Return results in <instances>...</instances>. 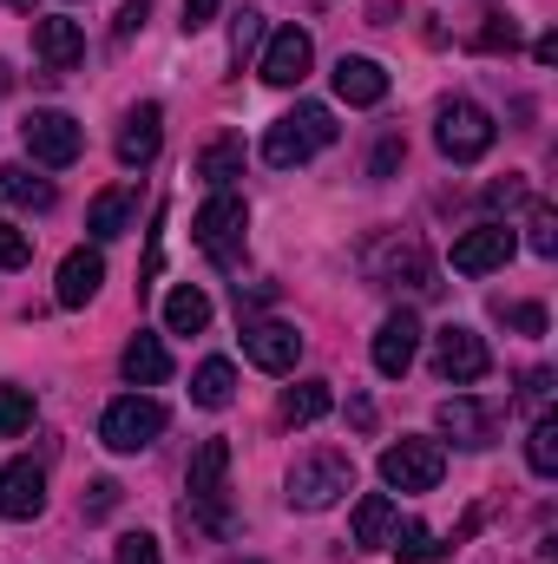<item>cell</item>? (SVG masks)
Returning a JSON list of instances; mask_svg holds the SVG:
<instances>
[{"label":"cell","mask_w":558,"mask_h":564,"mask_svg":"<svg viewBox=\"0 0 558 564\" xmlns=\"http://www.w3.org/2000/svg\"><path fill=\"white\" fill-rule=\"evenodd\" d=\"M329 144H335V112L315 106V99H302V106H289L277 126L264 132V164L296 171V164H309V158L329 151Z\"/></svg>","instance_id":"cell-1"},{"label":"cell","mask_w":558,"mask_h":564,"mask_svg":"<svg viewBox=\"0 0 558 564\" xmlns=\"http://www.w3.org/2000/svg\"><path fill=\"white\" fill-rule=\"evenodd\" d=\"M362 276L375 289H433V263L415 230H382L362 243Z\"/></svg>","instance_id":"cell-2"},{"label":"cell","mask_w":558,"mask_h":564,"mask_svg":"<svg viewBox=\"0 0 558 564\" xmlns=\"http://www.w3.org/2000/svg\"><path fill=\"white\" fill-rule=\"evenodd\" d=\"M348 492H355V459L335 453V446H315V453H302V459L289 466V506H296V512H329V506H342Z\"/></svg>","instance_id":"cell-3"},{"label":"cell","mask_w":558,"mask_h":564,"mask_svg":"<svg viewBox=\"0 0 558 564\" xmlns=\"http://www.w3.org/2000/svg\"><path fill=\"white\" fill-rule=\"evenodd\" d=\"M244 230H250V204H244L237 191H211V204H204L197 224H191L197 250H204L217 270H230V263L244 257Z\"/></svg>","instance_id":"cell-4"},{"label":"cell","mask_w":558,"mask_h":564,"mask_svg":"<svg viewBox=\"0 0 558 564\" xmlns=\"http://www.w3.org/2000/svg\"><path fill=\"white\" fill-rule=\"evenodd\" d=\"M433 139H440V151H447L453 164H480V158L493 151V139H500V126H493L486 106H473V99H447Z\"/></svg>","instance_id":"cell-5"},{"label":"cell","mask_w":558,"mask_h":564,"mask_svg":"<svg viewBox=\"0 0 558 564\" xmlns=\"http://www.w3.org/2000/svg\"><path fill=\"white\" fill-rule=\"evenodd\" d=\"M164 401H151V394H126V401H112L106 408V421H99V440L112 446V453H144L158 433H164Z\"/></svg>","instance_id":"cell-6"},{"label":"cell","mask_w":558,"mask_h":564,"mask_svg":"<svg viewBox=\"0 0 558 564\" xmlns=\"http://www.w3.org/2000/svg\"><path fill=\"white\" fill-rule=\"evenodd\" d=\"M440 473H447V453H440V440H395L388 453H382V479L395 486V492H433L440 486Z\"/></svg>","instance_id":"cell-7"},{"label":"cell","mask_w":558,"mask_h":564,"mask_svg":"<svg viewBox=\"0 0 558 564\" xmlns=\"http://www.w3.org/2000/svg\"><path fill=\"white\" fill-rule=\"evenodd\" d=\"M486 368H493V355H486V341H480L473 328L447 322V328L433 335V375H440V381L473 388V381H486Z\"/></svg>","instance_id":"cell-8"},{"label":"cell","mask_w":558,"mask_h":564,"mask_svg":"<svg viewBox=\"0 0 558 564\" xmlns=\"http://www.w3.org/2000/svg\"><path fill=\"white\" fill-rule=\"evenodd\" d=\"M20 139H26V158H33V164H46V171H66V164L86 151V132H79L66 112H26Z\"/></svg>","instance_id":"cell-9"},{"label":"cell","mask_w":558,"mask_h":564,"mask_svg":"<svg viewBox=\"0 0 558 564\" xmlns=\"http://www.w3.org/2000/svg\"><path fill=\"white\" fill-rule=\"evenodd\" d=\"M500 421H506V401H473V394L440 401V433L453 446H493L500 440Z\"/></svg>","instance_id":"cell-10"},{"label":"cell","mask_w":558,"mask_h":564,"mask_svg":"<svg viewBox=\"0 0 558 564\" xmlns=\"http://www.w3.org/2000/svg\"><path fill=\"white\" fill-rule=\"evenodd\" d=\"M513 250H519L513 224H473V230L453 243V270H460V276H493V270L513 263Z\"/></svg>","instance_id":"cell-11"},{"label":"cell","mask_w":558,"mask_h":564,"mask_svg":"<svg viewBox=\"0 0 558 564\" xmlns=\"http://www.w3.org/2000/svg\"><path fill=\"white\" fill-rule=\"evenodd\" d=\"M415 355H420V315L415 308H395V315L375 328V368H382L388 381H401V375L415 368Z\"/></svg>","instance_id":"cell-12"},{"label":"cell","mask_w":558,"mask_h":564,"mask_svg":"<svg viewBox=\"0 0 558 564\" xmlns=\"http://www.w3.org/2000/svg\"><path fill=\"white\" fill-rule=\"evenodd\" d=\"M309 66H315V40H309L302 26H277L270 46H264V79H270V86H302Z\"/></svg>","instance_id":"cell-13"},{"label":"cell","mask_w":558,"mask_h":564,"mask_svg":"<svg viewBox=\"0 0 558 564\" xmlns=\"http://www.w3.org/2000/svg\"><path fill=\"white\" fill-rule=\"evenodd\" d=\"M33 53H40V66H46V73H73V66H79V53H86L79 20H66V13H40V20H33Z\"/></svg>","instance_id":"cell-14"},{"label":"cell","mask_w":558,"mask_h":564,"mask_svg":"<svg viewBox=\"0 0 558 564\" xmlns=\"http://www.w3.org/2000/svg\"><path fill=\"white\" fill-rule=\"evenodd\" d=\"M244 355L264 368V375H289L296 355H302V335L289 322H244Z\"/></svg>","instance_id":"cell-15"},{"label":"cell","mask_w":558,"mask_h":564,"mask_svg":"<svg viewBox=\"0 0 558 564\" xmlns=\"http://www.w3.org/2000/svg\"><path fill=\"white\" fill-rule=\"evenodd\" d=\"M158 144H164V106L144 99V106L126 112V126H119V164H126V171H144V164L158 158Z\"/></svg>","instance_id":"cell-16"},{"label":"cell","mask_w":558,"mask_h":564,"mask_svg":"<svg viewBox=\"0 0 558 564\" xmlns=\"http://www.w3.org/2000/svg\"><path fill=\"white\" fill-rule=\"evenodd\" d=\"M40 506H46V473L33 459L0 466V519H40Z\"/></svg>","instance_id":"cell-17"},{"label":"cell","mask_w":558,"mask_h":564,"mask_svg":"<svg viewBox=\"0 0 558 564\" xmlns=\"http://www.w3.org/2000/svg\"><path fill=\"white\" fill-rule=\"evenodd\" d=\"M335 99L342 106H382L388 99V73L375 59H362V53H342L335 59Z\"/></svg>","instance_id":"cell-18"},{"label":"cell","mask_w":558,"mask_h":564,"mask_svg":"<svg viewBox=\"0 0 558 564\" xmlns=\"http://www.w3.org/2000/svg\"><path fill=\"white\" fill-rule=\"evenodd\" d=\"M99 282H106V257L99 250H73L66 263H60V308H86L93 295H99Z\"/></svg>","instance_id":"cell-19"},{"label":"cell","mask_w":558,"mask_h":564,"mask_svg":"<svg viewBox=\"0 0 558 564\" xmlns=\"http://www.w3.org/2000/svg\"><path fill=\"white\" fill-rule=\"evenodd\" d=\"M224 473H230V440H204V446L191 453L184 492H191V499H224Z\"/></svg>","instance_id":"cell-20"},{"label":"cell","mask_w":558,"mask_h":564,"mask_svg":"<svg viewBox=\"0 0 558 564\" xmlns=\"http://www.w3.org/2000/svg\"><path fill=\"white\" fill-rule=\"evenodd\" d=\"M395 499L388 492H362L355 499V552H382L388 539H395Z\"/></svg>","instance_id":"cell-21"},{"label":"cell","mask_w":558,"mask_h":564,"mask_svg":"<svg viewBox=\"0 0 558 564\" xmlns=\"http://www.w3.org/2000/svg\"><path fill=\"white\" fill-rule=\"evenodd\" d=\"M119 368H126V381H132V388H158V381H171V355H164V341H158V335H132V341H126V355H119Z\"/></svg>","instance_id":"cell-22"},{"label":"cell","mask_w":558,"mask_h":564,"mask_svg":"<svg viewBox=\"0 0 558 564\" xmlns=\"http://www.w3.org/2000/svg\"><path fill=\"white\" fill-rule=\"evenodd\" d=\"M178 532H184L191 545H217V539L230 532V506H224V499H184V506H178Z\"/></svg>","instance_id":"cell-23"},{"label":"cell","mask_w":558,"mask_h":564,"mask_svg":"<svg viewBox=\"0 0 558 564\" xmlns=\"http://www.w3.org/2000/svg\"><path fill=\"white\" fill-rule=\"evenodd\" d=\"M53 184L46 177H33L26 164H0V204H13V210H53Z\"/></svg>","instance_id":"cell-24"},{"label":"cell","mask_w":558,"mask_h":564,"mask_svg":"<svg viewBox=\"0 0 558 564\" xmlns=\"http://www.w3.org/2000/svg\"><path fill=\"white\" fill-rule=\"evenodd\" d=\"M126 224H132V191H99V197H93V210H86V230H93V243H112V237H126Z\"/></svg>","instance_id":"cell-25"},{"label":"cell","mask_w":558,"mask_h":564,"mask_svg":"<svg viewBox=\"0 0 558 564\" xmlns=\"http://www.w3.org/2000/svg\"><path fill=\"white\" fill-rule=\"evenodd\" d=\"M230 394H237V368H230L224 355L197 361V375H191V401H197V408H230Z\"/></svg>","instance_id":"cell-26"},{"label":"cell","mask_w":558,"mask_h":564,"mask_svg":"<svg viewBox=\"0 0 558 564\" xmlns=\"http://www.w3.org/2000/svg\"><path fill=\"white\" fill-rule=\"evenodd\" d=\"M197 177H204L211 191H224L230 177H244V139H211L197 151Z\"/></svg>","instance_id":"cell-27"},{"label":"cell","mask_w":558,"mask_h":564,"mask_svg":"<svg viewBox=\"0 0 558 564\" xmlns=\"http://www.w3.org/2000/svg\"><path fill=\"white\" fill-rule=\"evenodd\" d=\"M335 408V394H329V381H296L289 394H282V421L289 426H315L322 414Z\"/></svg>","instance_id":"cell-28"},{"label":"cell","mask_w":558,"mask_h":564,"mask_svg":"<svg viewBox=\"0 0 558 564\" xmlns=\"http://www.w3.org/2000/svg\"><path fill=\"white\" fill-rule=\"evenodd\" d=\"M204 322H211V295H204V289H191V282H184V289H171V302H164V328H171V335H197Z\"/></svg>","instance_id":"cell-29"},{"label":"cell","mask_w":558,"mask_h":564,"mask_svg":"<svg viewBox=\"0 0 558 564\" xmlns=\"http://www.w3.org/2000/svg\"><path fill=\"white\" fill-rule=\"evenodd\" d=\"M526 466H533L539 479L558 473V414H539V421H533V433H526Z\"/></svg>","instance_id":"cell-30"},{"label":"cell","mask_w":558,"mask_h":564,"mask_svg":"<svg viewBox=\"0 0 558 564\" xmlns=\"http://www.w3.org/2000/svg\"><path fill=\"white\" fill-rule=\"evenodd\" d=\"M388 545H395V558H401V564H440V558H447V545H440L420 519H415V525H395V539H388Z\"/></svg>","instance_id":"cell-31"},{"label":"cell","mask_w":558,"mask_h":564,"mask_svg":"<svg viewBox=\"0 0 558 564\" xmlns=\"http://www.w3.org/2000/svg\"><path fill=\"white\" fill-rule=\"evenodd\" d=\"M519 46V20L513 13H480V33H473V53H513Z\"/></svg>","instance_id":"cell-32"},{"label":"cell","mask_w":558,"mask_h":564,"mask_svg":"<svg viewBox=\"0 0 558 564\" xmlns=\"http://www.w3.org/2000/svg\"><path fill=\"white\" fill-rule=\"evenodd\" d=\"M264 40H270V20H264L257 7H244V13L230 20V66H244V59H250Z\"/></svg>","instance_id":"cell-33"},{"label":"cell","mask_w":558,"mask_h":564,"mask_svg":"<svg viewBox=\"0 0 558 564\" xmlns=\"http://www.w3.org/2000/svg\"><path fill=\"white\" fill-rule=\"evenodd\" d=\"M26 426H33V394L26 388H0V440H13Z\"/></svg>","instance_id":"cell-34"},{"label":"cell","mask_w":558,"mask_h":564,"mask_svg":"<svg viewBox=\"0 0 558 564\" xmlns=\"http://www.w3.org/2000/svg\"><path fill=\"white\" fill-rule=\"evenodd\" d=\"M26 263H33V237L0 224V270H26Z\"/></svg>","instance_id":"cell-35"},{"label":"cell","mask_w":558,"mask_h":564,"mask_svg":"<svg viewBox=\"0 0 558 564\" xmlns=\"http://www.w3.org/2000/svg\"><path fill=\"white\" fill-rule=\"evenodd\" d=\"M526 230H533V250H539V257H558V217H552V204H533V224H526Z\"/></svg>","instance_id":"cell-36"},{"label":"cell","mask_w":558,"mask_h":564,"mask_svg":"<svg viewBox=\"0 0 558 564\" xmlns=\"http://www.w3.org/2000/svg\"><path fill=\"white\" fill-rule=\"evenodd\" d=\"M500 322H513L519 335H546V308L539 302H513V308L500 302Z\"/></svg>","instance_id":"cell-37"},{"label":"cell","mask_w":558,"mask_h":564,"mask_svg":"<svg viewBox=\"0 0 558 564\" xmlns=\"http://www.w3.org/2000/svg\"><path fill=\"white\" fill-rule=\"evenodd\" d=\"M112 506H119V479H93L86 486V519H112Z\"/></svg>","instance_id":"cell-38"},{"label":"cell","mask_w":558,"mask_h":564,"mask_svg":"<svg viewBox=\"0 0 558 564\" xmlns=\"http://www.w3.org/2000/svg\"><path fill=\"white\" fill-rule=\"evenodd\" d=\"M119 564H158V539L151 532H126L119 539Z\"/></svg>","instance_id":"cell-39"},{"label":"cell","mask_w":558,"mask_h":564,"mask_svg":"<svg viewBox=\"0 0 558 564\" xmlns=\"http://www.w3.org/2000/svg\"><path fill=\"white\" fill-rule=\"evenodd\" d=\"M144 13H151V0H126L119 20H112V40H132V33L144 26Z\"/></svg>","instance_id":"cell-40"},{"label":"cell","mask_w":558,"mask_h":564,"mask_svg":"<svg viewBox=\"0 0 558 564\" xmlns=\"http://www.w3.org/2000/svg\"><path fill=\"white\" fill-rule=\"evenodd\" d=\"M486 197H493V204H526L533 191H526V177H519V171H506V177H500V184H493Z\"/></svg>","instance_id":"cell-41"},{"label":"cell","mask_w":558,"mask_h":564,"mask_svg":"<svg viewBox=\"0 0 558 564\" xmlns=\"http://www.w3.org/2000/svg\"><path fill=\"white\" fill-rule=\"evenodd\" d=\"M546 401H552V368H533V375H526V408L546 414Z\"/></svg>","instance_id":"cell-42"},{"label":"cell","mask_w":558,"mask_h":564,"mask_svg":"<svg viewBox=\"0 0 558 564\" xmlns=\"http://www.w3.org/2000/svg\"><path fill=\"white\" fill-rule=\"evenodd\" d=\"M217 7H224V0H184V33H204V26L217 20Z\"/></svg>","instance_id":"cell-43"},{"label":"cell","mask_w":558,"mask_h":564,"mask_svg":"<svg viewBox=\"0 0 558 564\" xmlns=\"http://www.w3.org/2000/svg\"><path fill=\"white\" fill-rule=\"evenodd\" d=\"M401 151H408L401 139H382V144H375V164H368V171H375V177H395V164H401Z\"/></svg>","instance_id":"cell-44"},{"label":"cell","mask_w":558,"mask_h":564,"mask_svg":"<svg viewBox=\"0 0 558 564\" xmlns=\"http://www.w3.org/2000/svg\"><path fill=\"white\" fill-rule=\"evenodd\" d=\"M348 421L368 433V426H375V401H362V394H355V401H348Z\"/></svg>","instance_id":"cell-45"},{"label":"cell","mask_w":558,"mask_h":564,"mask_svg":"<svg viewBox=\"0 0 558 564\" xmlns=\"http://www.w3.org/2000/svg\"><path fill=\"white\" fill-rule=\"evenodd\" d=\"M7 86H13V73H7V59H0V93H7Z\"/></svg>","instance_id":"cell-46"},{"label":"cell","mask_w":558,"mask_h":564,"mask_svg":"<svg viewBox=\"0 0 558 564\" xmlns=\"http://www.w3.org/2000/svg\"><path fill=\"white\" fill-rule=\"evenodd\" d=\"M237 564H257V558H237Z\"/></svg>","instance_id":"cell-47"}]
</instances>
